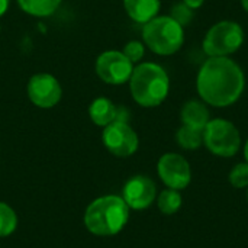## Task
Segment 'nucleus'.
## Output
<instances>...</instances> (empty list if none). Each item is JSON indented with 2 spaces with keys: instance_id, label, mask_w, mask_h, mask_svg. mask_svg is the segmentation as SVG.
<instances>
[{
  "instance_id": "f257e3e1",
  "label": "nucleus",
  "mask_w": 248,
  "mask_h": 248,
  "mask_svg": "<svg viewBox=\"0 0 248 248\" xmlns=\"http://www.w3.org/2000/svg\"><path fill=\"white\" fill-rule=\"evenodd\" d=\"M246 89L241 65L230 57H208L196 76V90L206 105L228 108L240 100Z\"/></svg>"
},
{
  "instance_id": "f03ea898",
  "label": "nucleus",
  "mask_w": 248,
  "mask_h": 248,
  "mask_svg": "<svg viewBox=\"0 0 248 248\" xmlns=\"http://www.w3.org/2000/svg\"><path fill=\"white\" fill-rule=\"evenodd\" d=\"M129 206L122 196L106 195L93 201L84 214L86 228L99 237L119 234L129 221Z\"/></svg>"
},
{
  "instance_id": "7ed1b4c3",
  "label": "nucleus",
  "mask_w": 248,
  "mask_h": 248,
  "mask_svg": "<svg viewBox=\"0 0 248 248\" xmlns=\"http://www.w3.org/2000/svg\"><path fill=\"white\" fill-rule=\"evenodd\" d=\"M131 96L142 108H157L169 96L170 78L157 62H141L134 67L129 78Z\"/></svg>"
},
{
  "instance_id": "20e7f679",
  "label": "nucleus",
  "mask_w": 248,
  "mask_h": 248,
  "mask_svg": "<svg viewBox=\"0 0 248 248\" xmlns=\"http://www.w3.org/2000/svg\"><path fill=\"white\" fill-rule=\"evenodd\" d=\"M142 42L157 55H173L185 44V28L170 15H158L142 25Z\"/></svg>"
},
{
  "instance_id": "39448f33",
  "label": "nucleus",
  "mask_w": 248,
  "mask_h": 248,
  "mask_svg": "<svg viewBox=\"0 0 248 248\" xmlns=\"http://www.w3.org/2000/svg\"><path fill=\"white\" fill-rule=\"evenodd\" d=\"M244 38V29L240 23L221 20L208 29L202 48L208 57H230L243 46Z\"/></svg>"
},
{
  "instance_id": "423d86ee",
  "label": "nucleus",
  "mask_w": 248,
  "mask_h": 248,
  "mask_svg": "<svg viewBox=\"0 0 248 248\" xmlns=\"http://www.w3.org/2000/svg\"><path fill=\"white\" fill-rule=\"evenodd\" d=\"M203 145L217 157L231 158L241 148V134L231 121L215 118L203 129Z\"/></svg>"
},
{
  "instance_id": "0eeeda50",
  "label": "nucleus",
  "mask_w": 248,
  "mask_h": 248,
  "mask_svg": "<svg viewBox=\"0 0 248 248\" xmlns=\"http://www.w3.org/2000/svg\"><path fill=\"white\" fill-rule=\"evenodd\" d=\"M102 141L106 150L119 158L134 155L140 147V138L126 121H115L105 126Z\"/></svg>"
},
{
  "instance_id": "6e6552de",
  "label": "nucleus",
  "mask_w": 248,
  "mask_h": 248,
  "mask_svg": "<svg viewBox=\"0 0 248 248\" xmlns=\"http://www.w3.org/2000/svg\"><path fill=\"white\" fill-rule=\"evenodd\" d=\"M134 64L122 51L109 49L102 52L96 60V74L102 81L112 86H121L129 81Z\"/></svg>"
},
{
  "instance_id": "1a4fd4ad",
  "label": "nucleus",
  "mask_w": 248,
  "mask_h": 248,
  "mask_svg": "<svg viewBox=\"0 0 248 248\" xmlns=\"http://www.w3.org/2000/svg\"><path fill=\"white\" fill-rule=\"evenodd\" d=\"M157 173L169 189L183 190L192 182L190 163L179 153H166L158 158Z\"/></svg>"
},
{
  "instance_id": "9d476101",
  "label": "nucleus",
  "mask_w": 248,
  "mask_h": 248,
  "mask_svg": "<svg viewBox=\"0 0 248 248\" xmlns=\"http://www.w3.org/2000/svg\"><path fill=\"white\" fill-rule=\"evenodd\" d=\"M28 97L36 108L51 109L60 103L62 97V89L60 81L48 73L33 74L28 81Z\"/></svg>"
},
{
  "instance_id": "9b49d317",
  "label": "nucleus",
  "mask_w": 248,
  "mask_h": 248,
  "mask_svg": "<svg viewBox=\"0 0 248 248\" xmlns=\"http://www.w3.org/2000/svg\"><path fill=\"white\" fill-rule=\"evenodd\" d=\"M122 199L129 206V209L144 211L155 202L157 186L148 176H134L125 183L122 189Z\"/></svg>"
},
{
  "instance_id": "f8f14e48",
  "label": "nucleus",
  "mask_w": 248,
  "mask_h": 248,
  "mask_svg": "<svg viewBox=\"0 0 248 248\" xmlns=\"http://www.w3.org/2000/svg\"><path fill=\"white\" fill-rule=\"evenodd\" d=\"M180 119L183 125L203 131L208 122L211 121V112L208 109V105L203 100L192 99V100H187L182 106Z\"/></svg>"
},
{
  "instance_id": "ddd939ff",
  "label": "nucleus",
  "mask_w": 248,
  "mask_h": 248,
  "mask_svg": "<svg viewBox=\"0 0 248 248\" xmlns=\"http://www.w3.org/2000/svg\"><path fill=\"white\" fill-rule=\"evenodd\" d=\"M124 7L134 22L144 25L158 16L161 0H124Z\"/></svg>"
},
{
  "instance_id": "4468645a",
  "label": "nucleus",
  "mask_w": 248,
  "mask_h": 248,
  "mask_svg": "<svg viewBox=\"0 0 248 248\" xmlns=\"http://www.w3.org/2000/svg\"><path fill=\"white\" fill-rule=\"evenodd\" d=\"M119 108L108 97H97L89 106V116L92 122L97 126H108L109 124L118 121Z\"/></svg>"
},
{
  "instance_id": "2eb2a0df",
  "label": "nucleus",
  "mask_w": 248,
  "mask_h": 248,
  "mask_svg": "<svg viewBox=\"0 0 248 248\" xmlns=\"http://www.w3.org/2000/svg\"><path fill=\"white\" fill-rule=\"evenodd\" d=\"M19 7L35 17H48L55 13L62 0H16Z\"/></svg>"
},
{
  "instance_id": "dca6fc26",
  "label": "nucleus",
  "mask_w": 248,
  "mask_h": 248,
  "mask_svg": "<svg viewBox=\"0 0 248 248\" xmlns=\"http://www.w3.org/2000/svg\"><path fill=\"white\" fill-rule=\"evenodd\" d=\"M176 142L180 148L187 151L199 150L203 145V131L182 125L176 131Z\"/></svg>"
},
{
  "instance_id": "f3484780",
  "label": "nucleus",
  "mask_w": 248,
  "mask_h": 248,
  "mask_svg": "<svg viewBox=\"0 0 248 248\" xmlns=\"http://www.w3.org/2000/svg\"><path fill=\"white\" fill-rule=\"evenodd\" d=\"M183 205V198L180 190L169 189L166 187L163 192L158 193L157 196V206L163 215H174L180 211Z\"/></svg>"
},
{
  "instance_id": "a211bd4d",
  "label": "nucleus",
  "mask_w": 248,
  "mask_h": 248,
  "mask_svg": "<svg viewBox=\"0 0 248 248\" xmlns=\"http://www.w3.org/2000/svg\"><path fill=\"white\" fill-rule=\"evenodd\" d=\"M17 227L16 212L4 202H0V238L9 237Z\"/></svg>"
},
{
  "instance_id": "6ab92c4d",
  "label": "nucleus",
  "mask_w": 248,
  "mask_h": 248,
  "mask_svg": "<svg viewBox=\"0 0 248 248\" xmlns=\"http://www.w3.org/2000/svg\"><path fill=\"white\" fill-rule=\"evenodd\" d=\"M230 183L235 189H247L248 187V163H238L235 164L230 174H228Z\"/></svg>"
},
{
  "instance_id": "aec40b11",
  "label": "nucleus",
  "mask_w": 248,
  "mask_h": 248,
  "mask_svg": "<svg viewBox=\"0 0 248 248\" xmlns=\"http://www.w3.org/2000/svg\"><path fill=\"white\" fill-rule=\"evenodd\" d=\"M170 16L183 28L189 26L192 23V20L195 19V10L190 9L189 6H186L183 1H179L176 4H173L171 10H170Z\"/></svg>"
},
{
  "instance_id": "412c9836",
  "label": "nucleus",
  "mask_w": 248,
  "mask_h": 248,
  "mask_svg": "<svg viewBox=\"0 0 248 248\" xmlns=\"http://www.w3.org/2000/svg\"><path fill=\"white\" fill-rule=\"evenodd\" d=\"M122 52L135 65V64H138L144 58V55H145V45L141 41H129L128 44H125Z\"/></svg>"
},
{
  "instance_id": "4be33fe9",
  "label": "nucleus",
  "mask_w": 248,
  "mask_h": 248,
  "mask_svg": "<svg viewBox=\"0 0 248 248\" xmlns=\"http://www.w3.org/2000/svg\"><path fill=\"white\" fill-rule=\"evenodd\" d=\"M186 6H189L190 9H193V10H196V9H199V7H202L203 6V3H205V0H182Z\"/></svg>"
},
{
  "instance_id": "5701e85b",
  "label": "nucleus",
  "mask_w": 248,
  "mask_h": 248,
  "mask_svg": "<svg viewBox=\"0 0 248 248\" xmlns=\"http://www.w3.org/2000/svg\"><path fill=\"white\" fill-rule=\"evenodd\" d=\"M9 6H10V0H0V17L7 12Z\"/></svg>"
},
{
  "instance_id": "b1692460",
  "label": "nucleus",
  "mask_w": 248,
  "mask_h": 248,
  "mask_svg": "<svg viewBox=\"0 0 248 248\" xmlns=\"http://www.w3.org/2000/svg\"><path fill=\"white\" fill-rule=\"evenodd\" d=\"M244 158H246V163H248V140L244 144Z\"/></svg>"
},
{
  "instance_id": "393cba45",
  "label": "nucleus",
  "mask_w": 248,
  "mask_h": 248,
  "mask_svg": "<svg viewBox=\"0 0 248 248\" xmlns=\"http://www.w3.org/2000/svg\"><path fill=\"white\" fill-rule=\"evenodd\" d=\"M241 4H243V9L248 13V0H241Z\"/></svg>"
},
{
  "instance_id": "a878e982",
  "label": "nucleus",
  "mask_w": 248,
  "mask_h": 248,
  "mask_svg": "<svg viewBox=\"0 0 248 248\" xmlns=\"http://www.w3.org/2000/svg\"><path fill=\"white\" fill-rule=\"evenodd\" d=\"M247 202H248V187H247Z\"/></svg>"
},
{
  "instance_id": "bb28decb",
  "label": "nucleus",
  "mask_w": 248,
  "mask_h": 248,
  "mask_svg": "<svg viewBox=\"0 0 248 248\" xmlns=\"http://www.w3.org/2000/svg\"><path fill=\"white\" fill-rule=\"evenodd\" d=\"M0 31H1V25H0Z\"/></svg>"
}]
</instances>
